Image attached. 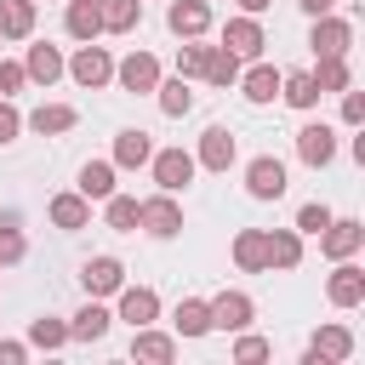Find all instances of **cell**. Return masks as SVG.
Here are the masks:
<instances>
[{
    "instance_id": "42",
    "label": "cell",
    "mask_w": 365,
    "mask_h": 365,
    "mask_svg": "<svg viewBox=\"0 0 365 365\" xmlns=\"http://www.w3.org/2000/svg\"><path fill=\"white\" fill-rule=\"evenodd\" d=\"M29 86V68L23 63H0V97H11V91H23Z\"/></svg>"
},
{
    "instance_id": "45",
    "label": "cell",
    "mask_w": 365,
    "mask_h": 365,
    "mask_svg": "<svg viewBox=\"0 0 365 365\" xmlns=\"http://www.w3.org/2000/svg\"><path fill=\"white\" fill-rule=\"evenodd\" d=\"M308 17H325V11H336V0H297Z\"/></svg>"
},
{
    "instance_id": "46",
    "label": "cell",
    "mask_w": 365,
    "mask_h": 365,
    "mask_svg": "<svg viewBox=\"0 0 365 365\" xmlns=\"http://www.w3.org/2000/svg\"><path fill=\"white\" fill-rule=\"evenodd\" d=\"M234 6H240V11H251V17H262V11L274 6V0H234Z\"/></svg>"
},
{
    "instance_id": "29",
    "label": "cell",
    "mask_w": 365,
    "mask_h": 365,
    "mask_svg": "<svg viewBox=\"0 0 365 365\" xmlns=\"http://www.w3.org/2000/svg\"><path fill=\"white\" fill-rule=\"evenodd\" d=\"M308 74H314L319 97H325V91H348V86H354V74H348V57H314V68H308Z\"/></svg>"
},
{
    "instance_id": "3",
    "label": "cell",
    "mask_w": 365,
    "mask_h": 365,
    "mask_svg": "<svg viewBox=\"0 0 365 365\" xmlns=\"http://www.w3.org/2000/svg\"><path fill=\"white\" fill-rule=\"evenodd\" d=\"M348 46H354V23L348 17H336V11L314 17V29H308V51L314 57H348Z\"/></svg>"
},
{
    "instance_id": "38",
    "label": "cell",
    "mask_w": 365,
    "mask_h": 365,
    "mask_svg": "<svg viewBox=\"0 0 365 365\" xmlns=\"http://www.w3.org/2000/svg\"><path fill=\"white\" fill-rule=\"evenodd\" d=\"M205 51H211V46H182V51H177V74H182V80H200V74H205Z\"/></svg>"
},
{
    "instance_id": "22",
    "label": "cell",
    "mask_w": 365,
    "mask_h": 365,
    "mask_svg": "<svg viewBox=\"0 0 365 365\" xmlns=\"http://www.w3.org/2000/svg\"><path fill=\"white\" fill-rule=\"evenodd\" d=\"M297 262H302V234H297V228H268V274H274V268L291 274Z\"/></svg>"
},
{
    "instance_id": "39",
    "label": "cell",
    "mask_w": 365,
    "mask_h": 365,
    "mask_svg": "<svg viewBox=\"0 0 365 365\" xmlns=\"http://www.w3.org/2000/svg\"><path fill=\"white\" fill-rule=\"evenodd\" d=\"M331 222V205H319V200H308L302 211H297V234H319Z\"/></svg>"
},
{
    "instance_id": "14",
    "label": "cell",
    "mask_w": 365,
    "mask_h": 365,
    "mask_svg": "<svg viewBox=\"0 0 365 365\" xmlns=\"http://www.w3.org/2000/svg\"><path fill=\"white\" fill-rule=\"evenodd\" d=\"M234 268L240 274H268V228H240L234 234Z\"/></svg>"
},
{
    "instance_id": "16",
    "label": "cell",
    "mask_w": 365,
    "mask_h": 365,
    "mask_svg": "<svg viewBox=\"0 0 365 365\" xmlns=\"http://www.w3.org/2000/svg\"><path fill=\"white\" fill-rule=\"evenodd\" d=\"M165 23H171L177 40H200V34L211 29V6H205V0H171Z\"/></svg>"
},
{
    "instance_id": "17",
    "label": "cell",
    "mask_w": 365,
    "mask_h": 365,
    "mask_svg": "<svg viewBox=\"0 0 365 365\" xmlns=\"http://www.w3.org/2000/svg\"><path fill=\"white\" fill-rule=\"evenodd\" d=\"M234 154H240V148H234V131H228V125H211V131L200 137L194 165H205V171H228V165H234Z\"/></svg>"
},
{
    "instance_id": "12",
    "label": "cell",
    "mask_w": 365,
    "mask_h": 365,
    "mask_svg": "<svg viewBox=\"0 0 365 365\" xmlns=\"http://www.w3.org/2000/svg\"><path fill=\"white\" fill-rule=\"evenodd\" d=\"M325 297H331L336 308H359V302H365V268H354V257H342L336 274L325 279Z\"/></svg>"
},
{
    "instance_id": "21",
    "label": "cell",
    "mask_w": 365,
    "mask_h": 365,
    "mask_svg": "<svg viewBox=\"0 0 365 365\" xmlns=\"http://www.w3.org/2000/svg\"><path fill=\"white\" fill-rule=\"evenodd\" d=\"M234 86L245 91V103H257V108H262V103H274V97H279V68H274V63H257V68H245Z\"/></svg>"
},
{
    "instance_id": "32",
    "label": "cell",
    "mask_w": 365,
    "mask_h": 365,
    "mask_svg": "<svg viewBox=\"0 0 365 365\" xmlns=\"http://www.w3.org/2000/svg\"><path fill=\"white\" fill-rule=\"evenodd\" d=\"M279 97L291 103V108H319V86H314V74H279Z\"/></svg>"
},
{
    "instance_id": "10",
    "label": "cell",
    "mask_w": 365,
    "mask_h": 365,
    "mask_svg": "<svg viewBox=\"0 0 365 365\" xmlns=\"http://www.w3.org/2000/svg\"><path fill=\"white\" fill-rule=\"evenodd\" d=\"M80 285H86V297H114L125 285V262L120 257H91V262H80Z\"/></svg>"
},
{
    "instance_id": "20",
    "label": "cell",
    "mask_w": 365,
    "mask_h": 365,
    "mask_svg": "<svg viewBox=\"0 0 365 365\" xmlns=\"http://www.w3.org/2000/svg\"><path fill=\"white\" fill-rule=\"evenodd\" d=\"M131 359L171 365V359H177V336H165V331H154V325H137V336H131Z\"/></svg>"
},
{
    "instance_id": "37",
    "label": "cell",
    "mask_w": 365,
    "mask_h": 365,
    "mask_svg": "<svg viewBox=\"0 0 365 365\" xmlns=\"http://www.w3.org/2000/svg\"><path fill=\"white\" fill-rule=\"evenodd\" d=\"M23 257H29V240H23L17 217H0V268H11V262H23Z\"/></svg>"
},
{
    "instance_id": "18",
    "label": "cell",
    "mask_w": 365,
    "mask_h": 365,
    "mask_svg": "<svg viewBox=\"0 0 365 365\" xmlns=\"http://www.w3.org/2000/svg\"><path fill=\"white\" fill-rule=\"evenodd\" d=\"M46 217L63 228V234H74V228H86L91 222V200L74 188V194H51V205H46Z\"/></svg>"
},
{
    "instance_id": "35",
    "label": "cell",
    "mask_w": 365,
    "mask_h": 365,
    "mask_svg": "<svg viewBox=\"0 0 365 365\" xmlns=\"http://www.w3.org/2000/svg\"><path fill=\"white\" fill-rule=\"evenodd\" d=\"M200 80H211V86H234V80H240V57H234L228 46H211V51H205V74H200Z\"/></svg>"
},
{
    "instance_id": "23",
    "label": "cell",
    "mask_w": 365,
    "mask_h": 365,
    "mask_svg": "<svg viewBox=\"0 0 365 365\" xmlns=\"http://www.w3.org/2000/svg\"><path fill=\"white\" fill-rule=\"evenodd\" d=\"M171 331H177V336H205V331H211V308H205L200 297H182V302L171 308Z\"/></svg>"
},
{
    "instance_id": "15",
    "label": "cell",
    "mask_w": 365,
    "mask_h": 365,
    "mask_svg": "<svg viewBox=\"0 0 365 365\" xmlns=\"http://www.w3.org/2000/svg\"><path fill=\"white\" fill-rule=\"evenodd\" d=\"M114 297H120V314L114 319H125V325H154L160 319V297L148 285H120Z\"/></svg>"
},
{
    "instance_id": "33",
    "label": "cell",
    "mask_w": 365,
    "mask_h": 365,
    "mask_svg": "<svg viewBox=\"0 0 365 365\" xmlns=\"http://www.w3.org/2000/svg\"><path fill=\"white\" fill-rule=\"evenodd\" d=\"M154 97H160V114H171V120H182L188 108H194V91H188V80L177 74V80H160L154 86Z\"/></svg>"
},
{
    "instance_id": "2",
    "label": "cell",
    "mask_w": 365,
    "mask_h": 365,
    "mask_svg": "<svg viewBox=\"0 0 365 365\" xmlns=\"http://www.w3.org/2000/svg\"><path fill=\"white\" fill-rule=\"evenodd\" d=\"M63 68H68L74 86H86V91H103V86L114 80V57H108L103 46H91V40H80V51H74Z\"/></svg>"
},
{
    "instance_id": "24",
    "label": "cell",
    "mask_w": 365,
    "mask_h": 365,
    "mask_svg": "<svg viewBox=\"0 0 365 365\" xmlns=\"http://www.w3.org/2000/svg\"><path fill=\"white\" fill-rule=\"evenodd\" d=\"M34 34V0H0V40H29Z\"/></svg>"
},
{
    "instance_id": "19",
    "label": "cell",
    "mask_w": 365,
    "mask_h": 365,
    "mask_svg": "<svg viewBox=\"0 0 365 365\" xmlns=\"http://www.w3.org/2000/svg\"><path fill=\"white\" fill-rule=\"evenodd\" d=\"M108 325H114V314H108V308L91 297V302H86V308L68 319V342H103V336H108Z\"/></svg>"
},
{
    "instance_id": "9",
    "label": "cell",
    "mask_w": 365,
    "mask_h": 365,
    "mask_svg": "<svg viewBox=\"0 0 365 365\" xmlns=\"http://www.w3.org/2000/svg\"><path fill=\"white\" fill-rule=\"evenodd\" d=\"M245 194H251V200H279V194H285V165H279L274 154H257V160L245 165Z\"/></svg>"
},
{
    "instance_id": "43",
    "label": "cell",
    "mask_w": 365,
    "mask_h": 365,
    "mask_svg": "<svg viewBox=\"0 0 365 365\" xmlns=\"http://www.w3.org/2000/svg\"><path fill=\"white\" fill-rule=\"evenodd\" d=\"M342 120L348 125H365V91H354V86L342 91Z\"/></svg>"
},
{
    "instance_id": "13",
    "label": "cell",
    "mask_w": 365,
    "mask_h": 365,
    "mask_svg": "<svg viewBox=\"0 0 365 365\" xmlns=\"http://www.w3.org/2000/svg\"><path fill=\"white\" fill-rule=\"evenodd\" d=\"M114 80H120L125 91H154V86H160V57H154V51H131L125 63H114Z\"/></svg>"
},
{
    "instance_id": "7",
    "label": "cell",
    "mask_w": 365,
    "mask_h": 365,
    "mask_svg": "<svg viewBox=\"0 0 365 365\" xmlns=\"http://www.w3.org/2000/svg\"><path fill=\"white\" fill-rule=\"evenodd\" d=\"M348 354H354V331H348V325H319L302 359H308V365H342Z\"/></svg>"
},
{
    "instance_id": "5",
    "label": "cell",
    "mask_w": 365,
    "mask_h": 365,
    "mask_svg": "<svg viewBox=\"0 0 365 365\" xmlns=\"http://www.w3.org/2000/svg\"><path fill=\"white\" fill-rule=\"evenodd\" d=\"M359 245H365V222H359V217H331V222L319 228V251H325L331 262L354 257Z\"/></svg>"
},
{
    "instance_id": "31",
    "label": "cell",
    "mask_w": 365,
    "mask_h": 365,
    "mask_svg": "<svg viewBox=\"0 0 365 365\" xmlns=\"http://www.w3.org/2000/svg\"><path fill=\"white\" fill-rule=\"evenodd\" d=\"M23 68H29V80H40V86H51V80L63 74V51H57V46H29V57H23Z\"/></svg>"
},
{
    "instance_id": "1",
    "label": "cell",
    "mask_w": 365,
    "mask_h": 365,
    "mask_svg": "<svg viewBox=\"0 0 365 365\" xmlns=\"http://www.w3.org/2000/svg\"><path fill=\"white\" fill-rule=\"evenodd\" d=\"M137 228L143 234H154V240H171V234H182V205H177V194H154V200H137Z\"/></svg>"
},
{
    "instance_id": "25",
    "label": "cell",
    "mask_w": 365,
    "mask_h": 365,
    "mask_svg": "<svg viewBox=\"0 0 365 365\" xmlns=\"http://www.w3.org/2000/svg\"><path fill=\"white\" fill-rule=\"evenodd\" d=\"M74 120H80V114H74L68 103H40V108L29 114V125H34L40 137H63V131H74Z\"/></svg>"
},
{
    "instance_id": "41",
    "label": "cell",
    "mask_w": 365,
    "mask_h": 365,
    "mask_svg": "<svg viewBox=\"0 0 365 365\" xmlns=\"http://www.w3.org/2000/svg\"><path fill=\"white\" fill-rule=\"evenodd\" d=\"M268 354H274V348H268L262 336H240V342H234V359H240V365H251V359H268Z\"/></svg>"
},
{
    "instance_id": "6",
    "label": "cell",
    "mask_w": 365,
    "mask_h": 365,
    "mask_svg": "<svg viewBox=\"0 0 365 365\" xmlns=\"http://www.w3.org/2000/svg\"><path fill=\"white\" fill-rule=\"evenodd\" d=\"M205 308H211V331H245L251 314H257V302H251L245 291H217Z\"/></svg>"
},
{
    "instance_id": "4",
    "label": "cell",
    "mask_w": 365,
    "mask_h": 365,
    "mask_svg": "<svg viewBox=\"0 0 365 365\" xmlns=\"http://www.w3.org/2000/svg\"><path fill=\"white\" fill-rule=\"evenodd\" d=\"M148 165H154V182L165 188V194H182L188 182H194V154L188 148H160V154H148Z\"/></svg>"
},
{
    "instance_id": "11",
    "label": "cell",
    "mask_w": 365,
    "mask_h": 365,
    "mask_svg": "<svg viewBox=\"0 0 365 365\" xmlns=\"http://www.w3.org/2000/svg\"><path fill=\"white\" fill-rule=\"evenodd\" d=\"M222 46H228L234 57H262V46H268V40H262V23H257L251 11H240V17H228V23H222Z\"/></svg>"
},
{
    "instance_id": "30",
    "label": "cell",
    "mask_w": 365,
    "mask_h": 365,
    "mask_svg": "<svg viewBox=\"0 0 365 365\" xmlns=\"http://www.w3.org/2000/svg\"><path fill=\"white\" fill-rule=\"evenodd\" d=\"M80 194L86 200H108L114 194V160H86L80 165Z\"/></svg>"
},
{
    "instance_id": "34",
    "label": "cell",
    "mask_w": 365,
    "mask_h": 365,
    "mask_svg": "<svg viewBox=\"0 0 365 365\" xmlns=\"http://www.w3.org/2000/svg\"><path fill=\"white\" fill-rule=\"evenodd\" d=\"M68 342V319H57V314H40V319H29V348H63Z\"/></svg>"
},
{
    "instance_id": "27",
    "label": "cell",
    "mask_w": 365,
    "mask_h": 365,
    "mask_svg": "<svg viewBox=\"0 0 365 365\" xmlns=\"http://www.w3.org/2000/svg\"><path fill=\"white\" fill-rule=\"evenodd\" d=\"M63 29H68L74 40H97V34H103L97 0H68V11H63Z\"/></svg>"
},
{
    "instance_id": "44",
    "label": "cell",
    "mask_w": 365,
    "mask_h": 365,
    "mask_svg": "<svg viewBox=\"0 0 365 365\" xmlns=\"http://www.w3.org/2000/svg\"><path fill=\"white\" fill-rule=\"evenodd\" d=\"M29 359V342H0V365H23Z\"/></svg>"
},
{
    "instance_id": "8",
    "label": "cell",
    "mask_w": 365,
    "mask_h": 365,
    "mask_svg": "<svg viewBox=\"0 0 365 365\" xmlns=\"http://www.w3.org/2000/svg\"><path fill=\"white\" fill-rule=\"evenodd\" d=\"M297 154H302V165H314V171H325V165L336 160V131H331L325 120H314V125H302V131H297Z\"/></svg>"
},
{
    "instance_id": "28",
    "label": "cell",
    "mask_w": 365,
    "mask_h": 365,
    "mask_svg": "<svg viewBox=\"0 0 365 365\" xmlns=\"http://www.w3.org/2000/svg\"><path fill=\"white\" fill-rule=\"evenodd\" d=\"M97 17L108 34H131L137 17H143V0H97Z\"/></svg>"
},
{
    "instance_id": "40",
    "label": "cell",
    "mask_w": 365,
    "mask_h": 365,
    "mask_svg": "<svg viewBox=\"0 0 365 365\" xmlns=\"http://www.w3.org/2000/svg\"><path fill=\"white\" fill-rule=\"evenodd\" d=\"M17 131H23V114L11 108V97H0V148L17 143Z\"/></svg>"
},
{
    "instance_id": "26",
    "label": "cell",
    "mask_w": 365,
    "mask_h": 365,
    "mask_svg": "<svg viewBox=\"0 0 365 365\" xmlns=\"http://www.w3.org/2000/svg\"><path fill=\"white\" fill-rule=\"evenodd\" d=\"M148 154H154V143H148V131H137V125H125L120 137H114V165H148Z\"/></svg>"
},
{
    "instance_id": "36",
    "label": "cell",
    "mask_w": 365,
    "mask_h": 365,
    "mask_svg": "<svg viewBox=\"0 0 365 365\" xmlns=\"http://www.w3.org/2000/svg\"><path fill=\"white\" fill-rule=\"evenodd\" d=\"M103 222H108L114 234H137V200H131V194H108V200H103Z\"/></svg>"
}]
</instances>
